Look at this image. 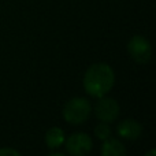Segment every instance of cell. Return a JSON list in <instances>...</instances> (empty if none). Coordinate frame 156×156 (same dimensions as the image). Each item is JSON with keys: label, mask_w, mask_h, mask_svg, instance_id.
Returning <instances> with one entry per match:
<instances>
[{"label": "cell", "mask_w": 156, "mask_h": 156, "mask_svg": "<svg viewBox=\"0 0 156 156\" xmlns=\"http://www.w3.org/2000/svg\"><path fill=\"white\" fill-rule=\"evenodd\" d=\"M82 83L89 96L99 99L112 89L115 83V73L107 63H94L86 69Z\"/></svg>", "instance_id": "obj_1"}, {"label": "cell", "mask_w": 156, "mask_h": 156, "mask_svg": "<svg viewBox=\"0 0 156 156\" xmlns=\"http://www.w3.org/2000/svg\"><path fill=\"white\" fill-rule=\"evenodd\" d=\"M90 112V101L85 97H73L63 107V118L71 125H82L89 119Z\"/></svg>", "instance_id": "obj_2"}, {"label": "cell", "mask_w": 156, "mask_h": 156, "mask_svg": "<svg viewBox=\"0 0 156 156\" xmlns=\"http://www.w3.org/2000/svg\"><path fill=\"white\" fill-rule=\"evenodd\" d=\"M127 52L130 58L138 65H145L152 58V45L144 36H133L127 43Z\"/></svg>", "instance_id": "obj_3"}, {"label": "cell", "mask_w": 156, "mask_h": 156, "mask_svg": "<svg viewBox=\"0 0 156 156\" xmlns=\"http://www.w3.org/2000/svg\"><path fill=\"white\" fill-rule=\"evenodd\" d=\"M119 112H121L119 103L112 97L101 96L99 97V100L94 104V115L100 122L111 123V122L116 121Z\"/></svg>", "instance_id": "obj_4"}, {"label": "cell", "mask_w": 156, "mask_h": 156, "mask_svg": "<svg viewBox=\"0 0 156 156\" xmlns=\"http://www.w3.org/2000/svg\"><path fill=\"white\" fill-rule=\"evenodd\" d=\"M63 144L66 147V152L73 156L88 155L92 151V147H93L90 136H88L86 133H74L67 140H65Z\"/></svg>", "instance_id": "obj_5"}, {"label": "cell", "mask_w": 156, "mask_h": 156, "mask_svg": "<svg viewBox=\"0 0 156 156\" xmlns=\"http://www.w3.org/2000/svg\"><path fill=\"white\" fill-rule=\"evenodd\" d=\"M116 133H118L119 137L133 141L140 138L141 133H143V126L136 119H123L116 126Z\"/></svg>", "instance_id": "obj_6"}, {"label": "cell", "mask_w": 156, "mask_h": 156, "mask_svg": "<svg viewBox=\"0 0 156 156\" xmlns=\"http://www.w3.org/2000/svg\"><path fill=\"white\" fill-rule=\"evenodd\" d=\"M100 152L103 156H125L126 155V148L119 140L108 137L107 140L103 141Z\"/></svg>", "instance_id": "obj_7"}, {"label": "cell", "mask_w": 156, "mask_h": 156, "mask_svg": "<svg viewBox=\"0 0 156 156\" xmlns=\"http://www.w3.org/2000/svg\"><path fill=\"white\" fill-rule=\"evenodd\" d=\"M66 137H65V132L60 127L55 126L51 129L47 130L45 133V144L49 149H58L63 145Z\"/></svg>", "instance_id": "obj_8"}, {"label": "cell", "mask_w": 156, "mask_h": 156, "mask_svg": "<svg viewBox=\"0 0 156 156\" xmlns=\"http://www.w3.org/2000/svg\"><path fill=\"white\" fill-rule=\"evenodd\" d=\"M94 136L101 141H104V140H107L108 137H111L110 125H108L107 122H101V123H99L96 127H94Z\"/></svg>", "instance_id": "obj_9"}, {"label": "cell", "mask_w": 156, "mask_h": 156, "mask_svg": "<svg viewBox=\"0 0 156 156\" xmlns=\"http://www.w3.org/2000/svg\"><path fill=\"white\" fill-rule=\"evenodd\" d=\"M21 156V152L14 148H2L0 149V156Z\"/></svg>", "instance_id": "obj_10"}, {"label": "cell", "mask_w": 156, "mask_h": 156, "mask_svg": "<svg viewBox=\"0 0 156 156\" xmlns=\"http://www.w3.org/2000/svg\"><path fill=\"white\" fill-rule=\"evenodd\" d=\"M65 154H62V152H52L51 156H63Z\"/></svg>", "instance_id": "obj_11"}]
</instances>
